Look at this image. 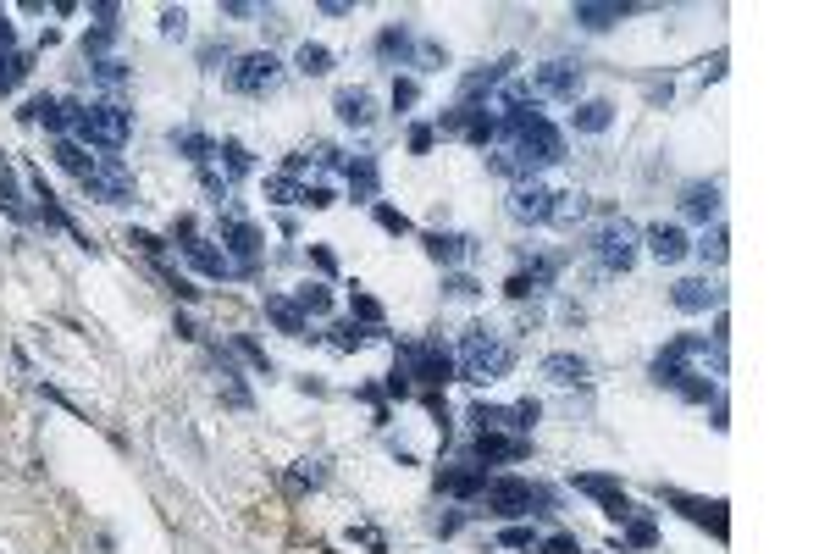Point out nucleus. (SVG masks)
Masks as SVG:
<instances>
[{
	"label": "nucleus",
	"instance_id": "24",
	"mask_svg": "<svg viewBox=\"0 0 830 554\" xmlns=\"http://www.w3.org/2000/svg\"><path fill=\"white\" fill-rule=\"evenodd\" d=\"M349 189H355V200H371V194H377V161L371 156L349 161Z\"/></svg>",
	"mask_w": 830,
	"mask_h": 554
},
{
	"label": "nucleus",
	"instance_id": "17",
	"mask_svg": "<svg viewBox=\"0 0 830 554\" xmlns=\"http://www.w3.org/2000/svg\"><path fill=\"white\" fill-rule=\"evenodd\" d=\"M543 377H548V383H559V388L587 383V361H581V355H548V361H543Z\"/></svg>",
	"mask_w": 830,
	"mask_h": 554
},
{
	"label": "nucleus",
	"instance_id": "20",
	"mask_svg": "<svg viewBox=\"0 0 830 554\" xmlns=\"http://www.w3.org/2000/svg\"><path fill=\"white\" fill-rule=\"evenodd\" d=\"M377 100H371V89H344V95H338V117L344 122H355V128H366L371 117H377Z\"/></svg>",
	"mask_w": 830,
	"mask_h": 554
},
{
	"label": "nucleus",
	"instance_id": "41",
	"mask_svg": "<svg viewBox=\"0 0 830 554\" xmlns=\"http://www.w3.org/2000/svg\"><path fill=\"white\" fill-rule=\"evenodd\" d=\"M537 549H543V554H581V543H576V538H565V532H559V538L537 543Z\"/></svg>",
	"mask_w": 830,
	"mask_h": 554
},
{
	"label": "nucleus",
	"instance_id": "31",
	"mask_svg": "<svg viewBox=\"0 0 830 554\" xmlns=\"http://www.w3.org/2000/svg\"><path fill=\"white\" fill-rule=\"evenodd\" d=\"M498 543H504V549H532L537 554V543H543V538H537L532 527H510V532H498Z\"/></svg>",
	"mask_w": 830,
	"mask_h": 554
},
{
	"label": "nucleus",
	"instance_id": "8",
	"mask_svg": "<svg viewBox=\"0 0 830 554\" xmlns=\"http://www.w3.org/2000/svg\"><path fill=\"white\" fill-rule=\"evenodd\" d=\"M526 89H532L537 100H543V95L576 100V89H581V67H576V61H548V67H537V73H532V84H526Z\"/></svg>",
	"mask_w": 830,
	"mask_h": 554
},
{
	"label": "nucleus",
	"instance_id": "11",
	"mask_svg": "<svg viewBox=\"0 0 830 554\" xmlns=\"http://www.w3.org/2000/svg\"><path fill=\"white\" fill-rule=\"evenodd\" d=\"M83 189L95 194V200H106V205H128L133 200V178L122 167H95L89 178H83Z\"/></svg>",
	"mask_w": 830,
	"mask_h": 554
},
{
	"label": "nucleus",
	"instance_id": "22",
	"mask_svg": "<svg viewBox=\"0 0 830 554\" xmlns=\"http://www.w3.org/2000/svg\"><path fill=\"white\" fill-rule=\"evenodd\" d=\"M438 488H443V494H454V499H471V494H482V488H487V477H482V471H443Z\"/></svg>",
	"mask_w": 830,
	"mask_h": 554
},
{
	"label": "nucleus",
	"instance_id": "46",
	"mask_svg": "<svg viewBox=\"0 0 830 554\" xmlns=\"http://www.w3.org/2000/svg\"><path fill=\"white\" fill-rule=\"evenodd\" d=\"M6 89H12V73H0V95H6Z\"/></svg>",
	"mask_w": 830,
	"mask_h": 554
},
{
	"label": "nucleus",
	"instance_id": "33",
	"mask_svg": "<svg viewBox=\"0 0 830 554\" xmlns=\"http://www.w3.org/2000/svg\"><path fill=\"white\" fill-rule=\"evenodd\" d=\"M443 294H449V300H476V294H482V289H476V277H449V283H443Z\"/></svg>",
	"mask_w": 830,
	"mask_h": 554
},
{
	"label": "nucleus",
	"instance_id": "19",
	"mask_svg": "<svg viewBox=\"0 0 830 554\" xmlns=\"http://www.w3.org/2000/svg\"><path fill=\"white\" fill-rule=\"evenodd\" d=\"M681 211L698 217V222H709L714 211H720V189H714V183H692V189L681 194Z\"/></svg>",
	"mask_w": 830,
	"mask_h": 554
},
{
	"label": "nucleus",
	"instance_id": "3",
	"mask_svg": "<svg viewBox=\"0 0 830 554\" xmlns=\"http://www.w3.org/2000/svg\"><path fill=\"white\" fill-rule=\"evenodd\" d=\"M72 128H78L83 145L122 150V145H128V128H133V122H128V111H122V106H111V100H106V106H83L78 117H72Z\"/></svg>",
	"mask_w": 830,
	"mask_h": 554
},
{
	"label": "nucleus",
	"instance_id": "14",
	"mask_svg": "<svg viewBox=\"0 0 830 554\" xmlns=\"http://www.w3.org/2000/svg\"><path fill=\"white\" fill-rule=\"evenodd\" d=\"M183 255H189V266H200L205 277H227L233 272V261H227L222 250H211V239H183Z\"/></svg>",
	"mask_w": 830,
	"mask_h": 554
},
{
	"label": "nucleus",
	"instance_id": "40",
	"mask_svg": "<svg viewBox=\"0 0 830 554\" xmlns=\"http://www.w3.org/2000/svg\"><path fill=\"white\" fill-rule=\"evenodd\" d=\"M355 316L360 322H382V305L371 300V294H355Z\"/></svg>",
	"mask_w": 830,
	"mask_h": 554
},
{
	"label": "nucleus",
	"instance_id": "36",
	"mask_svg": "<svg viewBox=\"0 0 830 554\" xmlns=\"http://www.w3.org/2000/svg\"><path fill=\"white\" fill-rule=\"evenodd\" d=\"M266 194H272L277 205H299V189H294V178H272V183H266Z\"/></svg>",
	"mask_w": 830,
	"mask_h": 554
},
{
	"label": "nucleus",
	"instance_id": "38",
	"mask_svg": "<svg viewBox=\"0 0 830 554\" xmlns=\"http://www.w3.org/2000/svg\"><path fill=\"white\" fill-rule=\"evenodd\" d=\"M216 156H227V172H233V178H238V172H249V150L244 145H222Z\"/></svg>",
	"mask_w": 830,
	"mask_h": 554
},
{
	"label": "nucleus",
	"instance_id": "10",
	"mask_svg": "<svg viewBox=\"0 0 830 554\" xmlns=\"http://www.w3.org/2000/svg\"><path fill=\"white\" fill-rule=\"evenodd\" d=\"M725 289L720 283H709V277H681L676 289H670V305L676 311H709V305H720Z\"/></svg>",
	"mask_w": 830,
	"mask_h": 554
},
{
	"label": "nucleus",
	"instance_id": "34",
	"mask_svg": "<svg viewBox=\"0 0 830 554\" xmlns=\"http://www.w3.org/2000/svg\"><path fill=\"white\" fill-rule=\"evenodd\" d=\"M377 50L382 56H404V50H410V34H404V28H388V34L377 39Z\"/></svg>",
	"mask_w": 830,
	"mask_h": 554
},
{
	"label": "nucleus",
	"instance_id": "45",
	"mask_svg": "<svg viewBox=\"0 0 830 554\" xmlns=\"http://www.w3.org/2000/svg\"><path fill=\"white\" fill-rule=\"evenodd\" d=\"M410 100H415V84H410V78H404V84H393V111H404Z\"/></svg>",
	"mask_w": 830,
	"mask_h": 554
},
{
	"label": "nucleus",
	"instance_id": "27",
	"mask_svg": "<svg viewBox=\"0 0 830 554\" xmlns=\"http://www.w3.org/2000/svg\"><path fill=\"white\" fill-rule=\"evenodd\" d=\"M299 73L305 78H321V73H332V56H327V45H299Z\"/></svg>",
	"mask_w": 830,
	"mask_h": 554
},
{
	"label": "nucleus",
	"instance_id": "13",
	"mask_svg": "<svg viewBox=\"0 0 830 554\" xmlns=\"http://www.w3.org/2000/svg\"><path fill=\"white\" fill-rule=\"evenodd\" d=\"M642 239H648V250H653V261H664V266H676V261H681V255H687V250H692V244H687V233H681V228H676V222H653V228H648V233H642Z\"/></svg>",
	"mask_w": 830,
	"mask_h": 554
},
{
	"label": "nucleus",
	"instance_id": "23",
	"mask_svg": "<svg viewBox=\"0 0 830 554\" xmlns=\"http://www.w3.org/2000/svg\"><path fill=\"white\" fill-rule=\"evenodd\" d=\"M266 316H272V322L283 327L288 338H305V316H299L294 300H277V294H272V300H266Z\"/></svg>",
	"mask_w": 830,
	"mask_h": 554
},
{
	"label": "nucleus",
	"instance_id": "4",
	"mask_svg": "<svg viewBox=\"0 0 830 554\" xmlns=\"http://www.w3.org/2000/svg\"><path fill=\"white\" fill-rule=\"evenodd\" d=\"M482 499H487V510H498V516H537V510H548V494L532 488V482H521V477L487 482Z\"/></svg>",
	"mask_w": 830,
	"mask_h": 554
},
{
	"label": "nucleus",
	"instance_id": "43",
	"mask_svg": "<svg viewBox=\"0 0 830 554\" xmlns=\"http://www.w3.org/2000/svg\"><path fill=\"white\" fill-rule=\"evenodd\" d=\"M95 78L100 84H122V61H95Z\"/></svg>",
	"mask_w": 830,
	"mask_h": 554
},
{
	"label": "nucleus",
	"instance_id": "42",
	"mask_svg": "<svg viewBox=\"0 0 830 554\" xmlns=\"http://www.w3.org/2000/svg\"><path fill=\"white\" fill-rule=\"evenodd\" d=\"M299 205H316V211H321V205H332V189H327V183H316V189L299 194Z\"/></svg>",
	"mask_w": 830,
	"mask_h": 554
},
{
	"label": "nucleus",
	"instance_id": "15",
	"mask_svg": "<svg viewBox=\"0 0 830 554\" xmlns=\"http://www.w3.org/2000/svg\"><path fill=\"white\" fill-rule=\"evenodd\" d=\"M526 455V438H498V433H482L471 444V460H521Z\"/></svg>",
	"mask_w": 830,
	"mask_h": 554
},
{
	"label": "nucleus",
	"instance_id": "12",
	"mask_svg": "<svg viewBox=\"0 0 830 554\" xmlns=\"http://www.w3.org/2000/svg\"><path fill=\"white\" fill-rule=\"evenodd\" d=\"M222 244L238 255V272H249V266H255V255H261V233L249 228L244 217H222Z\"/></svg>",
	"mask_w": 830,
	"mask_h": 554
},
{
	"label": "nucleus",
	"instance_id": "37",
	"mask_svg": "<svg viewBox=\"0 0 830 554\" xmlns=\"http://www.w3.org/2000/svg\"><path fill=\"white\" fill-rule=\"evenodd\" d=\"M377 222L388 233H410V217H404V211H393V205H377Z\"/></svg>",
	"mask_w": 830,
	"mask_h": 554
},
{
	"label": "nucleus",
	"instance_id": "32",
	"mask_svg": "<svg viewBox=\"0 0 830 554\" xmlns=\"http://www.w3.org/2000/svg\"><path fill=\"white\" fill-rule=\"evenodd\" d=\"M0 205L12 211V217H23V200H17V178L6 167H0Z\"/></svg>",
	"mask_w": 830,
	"mask_h": 554
},
{
	"label": "nucleus",
	"instance_id": "18",
	"mask_svg": "<svg viewBox=\"0 0 830 554\" xmlns=\"http://www.w3.org/2000/svg\"><path fill=\"white\" fill-rule=\"evenodd\" d=\"M427 255L443 261V266H454V261L471 255V239H465V233H427Z\"/></svg>",
	"mask_w": 830,
	"mask_h": 554
},
{
	"label": "nucleus",
	"instance_id": "5",
	"mask_svg": "<svg viewBox=\"0 0 830 554\" xmlns=\"http://www.w3.org/2000/svg\"><path fill=\"white\" fill-rule=\"evenodd\" d=\"M399 372L404 377H415V383H427V388H443L454 377V355L443 350V344H404L399 350Z\"/></svg>",
	"mask_w": 830,
	"mask_h": 554
},
{
	"label": "nucleus",
	"instance_id": "9",
	"mask_svg": "<svg viewBox=\"0 0 830 554\" xmlns=\"http://www.w3.org/2000/svg\"><path fill=\"white\" fill-rule=\"evenodd\" d=\"M554 200L559 194L548 189V183H537V178H526V183H515V194H510V211L521 222H554Z\"/></svg>",
	"mask_w": 830,
	"mask_h": 554
},
{
	"label": "nucleus",
	"instance_id": "28",
	"mask_svg": "<svg viewBox=\"0 0 830 554\" xmlns=\"http://www.w3.org/2000/svg\"><path fill=\"white\" fill-rule=\"evenodd\" d=\"M371 338H377V333H371V327H360V322H338V327H332V344H338V350H366Z\"/></svg>",
	"mask_w": 830,
	"mask_h": 554
},
{
	"label": "nucleus",
	"instance_id": "6",
	"mask_svg": "<svg viewBox=\"0 0 830 554\" xmlns=\"http://www.w3.org/2000/svg\"><path fill=\"white\" fill-rule=\"evenodd\" d=\"M593 255H598L604 272H631V261H637V228H631L626 217L604 222V228L593 233Z\"/></svg>",
	"mask_w": 830,
	"mask_h": 554
},
{
	"label": "nucleus",
	"instance_id": "2",
	"mask_svg": "<svg viewBox=\"0 0 830 554\" xmlns=\"http://www.w3.org/2000/svg\"><path fill=\"white\" fill-rule=\"evenodd\" d=\"M515 366V350L504 344L498 333H487V327H471L465 333V350L460 361H454V372L465 377V383H498V377Z\"/></svg>",
	"mask_w": 830,
	"mask_h": 554
},
{
	"label": "nucleus",
	"instance_id": "16",
	"mask_svg": "<svg viewBox=\"0 0 830 554\" xmlns=\"http://www.w3.org/2000/svg\"><path fill=\"white\" fill-rule=\"evenodd\" d=\"M609 122H615V106H609V100H581V106L570 111V128L576 133H604Z\"/></svg>",
	"mask_w": 830,
	"mask_h": 554
},
{
	"label": "nucleus",
	"instance_id": "44",
	"mask_svg": "<svg viewBox=\"0 0 830 554\" xmlns=\"http://www.w3.org/2000/svg\"><path fill=\"white\" fill-rule=\"evenodd\" d=\"M183 23H189L183 12H161V34H178L183 39Z\"/></svg>",
	"mask_w": 830,
	"mask_h": 554
},
{
	"label": "nucleus",
	"instance_id": "29",
	"mask_svg": "<svg viewBox=\"0 0 830 554\" xmlns=\"http://www.w3.org/2000/svg\"><path fill=\"white\" fill-rule=\"evenodd\" d=\"M56 161L67 172H78V178H89V172H95V156H83V145H72V139H61V145H56Z\"/></svg>",
	"mask_w": 830,
	"mask_h": 554
},
{
	"label": "nucleus",
	"instance_id": "30",
	"mask_svg": "<svg viewBox=\"0 0 830 554\" xmlns=\"http://www.w3.org/2000/svg\"><path fill=\"white\" fill-rule=\"evenodd\" d=\"M172 145H178V150H189L194 161H211V156H216V145H211V139H205V133H189V128H183V133H172Z\"/></svg>",
	"mask_w": 830,
	"mask_h": 554
},
{
	"label": "nucleus",
	"instance_id": "1",
	"mask_svg": "<svg viewBox=\"0 0 830 554\" xmlns=\"http://www.w3.org/2000/svg\"><path fill=\"white\" fill-rule=\"evenodd\" d=\"M554 161H565V133L554 122L532 117L526 128L510 133V156H498L493 167L498 172H537V167H554Z\"/></svg>",
	"mask_w": 830,
	"mask_h": 554
},
{
	"label": "nucleus",
	"instance_id": "35",
	"mask_svg": "<svg viewBox=\"0 0 830 554\" xmlns=\"http://www.w3.org/2000/svg\"><path fill=\"white\" fill-rule=\"evenodd\" d=\"M698 255H703V261H725V228H714V233H703V244H698Z\"/></svg>",
	"mask_w": 830,
	"mask_h": 554
},
{
	"label": "nucleus",
	"instance_id": "21",
	"mask_svg": "<svg viewBox=\"0 0 830 554\" xmlns=\"http://www.w3.org/2000/svg\"><path fill=\"white\" fill-rule=\"evenodd\" d=\"M23 117H28V122H45V128L56 133V128H67V122L78 117V111H67V106H61V100H50V95H45V100H34V106H28Z\"/></svg>",
	"mask_w": 830,
	"mask_h": 554
},
{
	"label": "nucleus",
	"instance_id": "39",
	"mask_svg": "<svg viewBox=\"0 0 830 554\" xmlns=\"http://www.w3.org/2000/svg\"><path fill=\"white\" fill-rule=\"evenodd\" d=\"M659 538V527L653 521H631V532H626V543H637V549H648V543Z\"/></svg>",
	"mask_w": 830,
	"mask_h": 554
},
{
	"label": "nucleus",
	"instance_id": "26",
	"mask_svg": "<svg viewBox=\"0 0 830 554\" xmlns=\"http://www.w3.org/2000/svg\"><path fill=\"white\" fill-rule=\"evenodd\" d=\"M620 17H626V6H576V23H581V28H593V34L615 28Z\"/></svg>",
	"mask_w": 830,
	"mask_h": 554
},
{
	"label": "nucleus",
	"instance_id": "25",
	"mask_svg": "<svg viewBox=\"0 0 830 554\" xmlns=\"http://www.w3.org/2000/svg\"><path fill=\"white\" fill-rule=\"evenodd\" d=\"M294 305H299V316H327V311H332V294L321 289V283H299V289H294Z\"/></svg>",
	"mask_w": 830,
	"mask_h": 554
},
{
	"label": "nucleus",
	"instance_id": "7",
	"mask_svg": "<svg viewBox=\"0 0 830 554\" xmlns=\"http://www.w3.org/2000/svg\"><path fill=\"white\" fill-rule=\"evenodd\" d=\"M277 78H283V61H277L272 50H249V56H238V67L227 73V84H233L238 95H266Z\"/></svg>",
	"mask_w": 830,
	"mask_h": 554
}]
</instances>
